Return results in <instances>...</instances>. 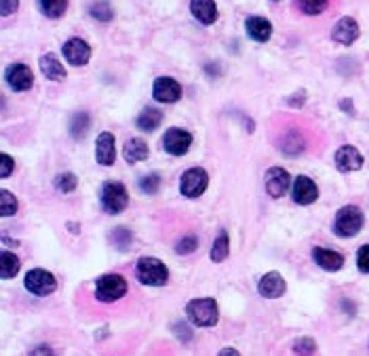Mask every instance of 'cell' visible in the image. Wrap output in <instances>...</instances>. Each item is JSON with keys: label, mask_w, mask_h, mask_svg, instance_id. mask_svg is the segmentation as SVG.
Returning <instances> with one entry per match:
<instances>
[{"label": "cell", "mask_w": 369, "mask_h": 356, "mask_svg": "<svg viewBox=\"0 0 369 356\" xmlns=\"http://www.w3.org/2000/svg\"><path fill=\"white\" fill-rule=\"evenodd\" d=\"M331 36H334V40L340 42V45H353V42L359 38V23H357L353 17H342V19L336 23Z\"/></svg>", "instance_id": "obj_18"}, {"label": "cell", "mask_w": 369, "mask_h": 356, "mask_svg": "<svg viewBox=\"0 0 369 356\" xmlns=\"http://www.w3.org/2000/svg\"><path fill=\"white\" fill-rule=\"evenodd\" d=\"M190 11H192L194 19H198L205 25H211L217 19V6L213 0H192Z\"/></svg>", "instance_id": "obj_20"}, {"label": "cell", "mask_w": 369, "mask_h": 356, "mask_svg": "<svg viewBox=\"0 0 369 356\" xmlns=\"http://www.w3.org/2000/svg\"><path fill=\"white\" fill-rule=\"evenodd\" d=\"M264 183H266V192H268L273 198H280V196H285V192L289 190L291 178H289V173H287L285 169L273 167V169H268V173H266V178H264Z\"/></svg>", "instance_id": "obj_16"}, {"label": "cell", "mask_w": 369, "mask_h": 356, "mask_svg": "<svg viewBox=\"0 0 369 356\" xmlns=\"http://www.w3.org/2000/svg\"><path fill=\"white\" fill-rule=\"evenodd\" d=\"M91 17H95L97 21H110L114 17V8L110 6V2L106 0H97L91 4Z\"/></svg>", "instance_id": "obj_30"}, {"label": "cell", "mask_w": 369, "mask_h": 356, "mask_svg": "<svg viewBox=\"0 0 369 356\" xmlns=\"http://www.w3.org/2000/svg\"><path fill=\"white\" fill-rule=\"evenodd\" d=\"M291 196L297 205H312L319 198V188L308 176H300V178L293 179Z\"/></svg>", "instance_id": "obj_10"}, {"label": "cell", "mask_w": 369, "mask_h": 356, "mask_svg": "<svg viewBox=\"0 0 369 356\" xmlns=\"http://www.w3.org/2000/svg\"><path fill=\"white\" fill-rule=\"evenodd\" d=\"M95 159L101 167L114 165V161H116V142H114L112 133H108V131L99 133V137L95 142Z\"/></svg>", "instance_id": "obj_12"}, {"label": "cell", "mask_w": 369, "mask_h": 356, "mask_svg": "<svg viewBox=\"0 0 369 356\" xmlns=\"http://www.w3.org/2000/svg\"><path fill=\"white\" fill-rule=\"evenodd\" d=\"M17 209H19V202H17L15 194L8 192V190H2V192H0V213H2V217L15 215Z\"/></svg>", "instance_id": "obj_29"}, {"label": "cell", "mask_w": 369, "mask_h": 356, "mask_svg": "<svg viewBox=\"0 0 369 356\" xmlns=\"http://www.w3.org/2000/svg\"><path fill=\"white\" fill-rule=\"evenodd\" d=\"M312 260L319 268H323L325 272H338L344 266V255L334 251V249H325V247H314L312 249Z\"/></svg>", "instance_id": "obj_17"}, {"label": "cell", "mask_w": 369, "mask_h": 356, "mask_svg": "<svg viewBox=\"0 0 369 356\" xmlns=\"http://www.w3.org/2000/svg\"><path fill=\"white\" fill-rule=\"evenodd\" d=\"M137 280L148 287H163L169 280V270L159 258H142L135 266Z\"/></svg>", "instance_id": "obj_3"}, {"label": "cell", "mask_w": 369, "mask_h": 356, "mask_svg": "<svg viewBox=\"0 0 369 356\" xmlns=\"http://www.w3.org/2000/svg\"><path fill=\"white\" fill-rule=\"evenodd\" d=\"M228 255H230V239H228V232L222 230V232L215 236V241H213V247H211L209 258H211L215 264H222V262L228 260Z\"/></svg>", "instance_id": "obj_24"}, {"label": "cell", "mask_w": 369, "mask_h": 356, "mask_svg": "<svg viewBox=\"0 0 369 356\" xmlns=\"http://www.w3.org/2000/svg\"><path fill=\"white\" fill-rule=\"evenodd\" d=\"M217 356H241V352H239L237 348H230V346H228V348H222Z\"/></svg>", "instance_id": "obj_42"}, {"label": "cell", "mask_w": 369, "mask_h": 356, "mask_svg": "<svg viewBox=\"0 0 369 356\" xmlns=\"http://www.w3.org/2000/svg\"><path fill=\"white\" fill-rule=\"evenodd\" d=\"M365 224V215L359 207L355 205H346L338 211L336 215V222H334V232L340 236V239H353L361 232Z\"/></svg>", "instance_id": "obj_1"}, {"label": "cell", "mask_w": 369, "mask_h": 356, "mask_svg": "<svg viewBox=\"0 0 369 356\" xmlns=\"http://www.w3.org/2000/svg\"><path fill=\"white\" fill-rule=\"evenodd\" d=\"M297 4L306 15H321L327 8V0H297Z\"/></svg>", "instance_id": "obj_34"}, {"label": "cell", "mask_w": 369, "mask_h": 356, "mask_svg": "<svg viewBox=\"0 0 369 356\" xmlns=\"http://www.w3.org/2000/svg\"><path fill=\"white\" fill-rule=\"evenodd\" d=\"M25 289L36 295V297H45V295H51L55 289H57V280L55 276L49 272V270H42V268H34L25 274V280H23Z\"/></svg>", "instance_id": "obj_6"}, {"label": "cell", "mask_w": 369, "mask_h": 356, "mask_svg": "<svg viewBox=\"0 0 369 356\" xmlns=\"http://www.w3.org/2000/svg\"><path fill=\"white\" fill-rule=\"evenodd\" d=\"M152 95L157 101L161 103H176L180 97H182V87L176 79L171 76H161L154 81V87H152Z\"/></svg>", "instance_id": "obj_9"}, {"label": "cell", "mask_w": 369, "mask_h": 356, "mask_svg": "<svg viewBox=\"0 0 369 356\" xmlns=\"http://www.w3.org/2000/svg\"><path fill=\"white\" fill-rule=\"evenodd\" d=\"M64 57L72 64V66H85L91 57V49L83 38H70L64 45Z\"/></svg>", "instance_id": "obj_14"}, {"label": "cell", "mask_w": 369, "mask_h": 356, "mask_svg": "<svg viewBox=\"0 0 369 356\" xmlns=\"http://www.w3.org/2000/svg\"><path fill=\"white\" fill-rule=\"evenodd\" d=\"M0 161H2L0 176H2V178H8V176L13 173V169H15V161H13V156H8V154H2Z\"/></svg>", "instance_id": "obj_38"}, {"label": "cell", "mask_w": 369, "mask_h": 356, "mask_svg": "<svg viewBox=\"0 0 369 356\" xmlns=\"http://www.w3.org/2000/svg\"><path fill=\"white\" fill-rule=\"evenodd\" d=\"M161 122H163V112H159L157 108H146L137 116V129H142L146 133L157 131L161 127Z\"/></svg>", "instance_id": "obj_23"}, {"label": "cell", "mask_w": 369, "mask_h": 356, "mask_svg": "<svg viewBox=\"0 0 369 356\" xmlns=\"http://www.w3.org/2000/svg\"><path fill=\"white\" fill-rule=\"evenodd\" d=\"M161 188V178L157 173H150V176H144L140 179V190L148 196H154Z\"/></svg>", "instance_id": "obj_33"}, {"label": "cell", "mask_w": 369, "mask_h": 356, "mask_svg": "<svg viewBox=\"0 0 369 356\" xmlns=\"http://www.w3.org/2000/svg\"><path fill=\"white\" fill-rule=\"evenodd\" d=\"M19 268H21V262H19V258L13 251H2L0 253V278L2 280L15 278Z\"/></svg>", "instance_id": "obj_25"}, {"label": "cell", "mask_w": 369, "mask_h": 356, "mask_svg": "<svg viewBox=\"0 0 369 356\" xmlns=\"http://www.w3.org/2000/svg\"><path fill=\"white\" fill-rule=\"evenodd\" d=\"M190 146H192V135L186 129H180V127L169 129L163 137V148L171 156H184L186 152L190 150Z\"/></svg>", "instance_id": "obj_8"}, {"label": "cell", "mask_w": 369, "mask_h": 356, "mask_svg": "<svg viewBox=\"0 0 369 356\" xmlns=\"http://www.w3.org/2000/svg\"><path fill=\"white\" fill-rule=\"evenodd\" d=\"M123 154H125V161H127L129 165H133V163L146 161V159H148V154H150V148H148V144H146L144 139L133 137V139H129V142L125 144Z\"/></svg>", "instance_id": "obj_22"}, {"label": "cell", "mask_w": 369, "mask_h": 356, "mask_svg": "<svg viewBox=\"0 0 369 356\" xmlns=\"http://www.w3.org/2000/svg\"><path fill=\"white\" fill-rule=\"evenodd\" d=\"M207 183H209V176L205 169L200 167H194V169H188L182 179H180V190L186 198H198L205 190H207Z\"/></svg>", "instance_id": "obj_7"}, {"label": "cell", "mask_w": 369, "mask_h": 356, "mask_svg": "<svg viewBox=\"0 0 369 356\" xmlns=\"http://www.w3.org/2000/svg\"><path fill=\"white\" fill-rule=\"evenodd\" d=\"M357 268H359L363 274H369V245H363V247L357 251Z\"/></svg>", "instance_id": "obj_37"}, {"label": "cell", "mask_w": 369, "mask_h": 356, "mask_svg": "<svg viewBox=\"0 0 369 356\" xmlns=\"http://www.w3.org/2000/svg\"><path fill=\"white\" fill-rule=\"evenodd\" d=\"M6 83L13 91H28L34 85V74L23 64H13L6 68Z\"/></svg>", "instance_id": "obj_13"}, {"label": "cell", "mask_w": 369, "mask_h": 356, "mask_svg": "<svg viewBox=\"0 0 369 356\" xmlns=\"http://www.w3.org/2000/svg\"><path fill=\"white\" fill-rule=\"evenodd\" d=\"M365 159L363 154L355 148V146H342L336 152V167L342 173H351V171H359L363 167Z\"/></svg>", "instance_id": "obj_11"}, {"label": "cell", "mask_w": 369, "mask_h": 356, "mask_svg": "<svg viewBox=\"0 0 369 356\" xmlns=\"http://www.w3.org/2000/svg\"><path fill=\"white\" fill-rule=\"evenodd\" d=\"M275 2H277V0H275Z\"/></svg>", "instance_id": "obj_43"}, {"label": "cell", "mask_w": 369, "mask_h": 356, "mask_svg": "<svg viewBox=\"0 0 369 356\" xmlns=\"http://www.w3.org/2000/svg\"><path fill=\"white\" fill-rule=\"evenodd\" d=\"M176 333H178V338H184V340H190V335H192L184 323L182 325H176Z\"/></svg>", "instance_id": "obj_41"}, {"label": "cell", "mask_w": 369, "mask_h": 356, "mask_svg": "<svg viewBox=\"0 0 369 356\" xmlns=\"http://www.w3.org/2000/svg\"><path fill=\"white\" fill-rule=\"evenodd\" d=\"M245 28H247L249 38H254L256 42H266L273 36V23L264 17H249Z\"/></svg>", "instance_id": "obj_19"}, {"label": "cell", "mask_w": 369, "mask_h": 356, "mask_svg": "<svg viewBox=\"0 0 369 356\" xmlns=\"http://www.w3.org/2000/svg\"><path fill=\"white\" fill-rule=\"evenodd\" d=\"M127 205H129V192L120 181H108L101 188V207L108 213L116 215V213L125 211Z\"/></svg>", "instance_id": "obj_5"}, {"label": "cell", "mask_w": 369, "mask_h": 356, "mask_svg": "<svg viewBox=\"0 0 369 356\" xmlns=\"http://www.w3.org/2000/svg\"><path fill=\"white\" fill-rule=\"evenodd\" d=\"M280 150H283L285 154H289V156L300 154V152L304 150V139H302V135H300L297 131L287 133V135L283 137V146H280Z\"/></svg>", "instance_id": "obj_27"}, {"label": "cell", "mask_w": 369, "mask_h": 356, "mask_svg": "<svg viewBox=\"0 0 369 356\" xmlns=\"http://www.w3.org/2000/svg\"><path fill=\"white\" fill-rule=\"evenodd\" d=\"M55 185H57V190H59V192L70 194V192H74V190H76L79 179H76L74 173H62V176H57V179H55Z\"/></svg>", "instance_id": "obj_32"}, {"label": "cell", "mask_w": 369, "mask_h": 356, "mask_svg": "<svg viewBox=\"0 0 369 356\" xmlns=\"http://www.w3.org/2000/svg\"><path fill=\"white\" fill-rule=\"evenodd\" d=\"M127 293V280L120 274H103L95 280V297L103 304L118 302Z\"/></svg>", "instance_id": "obj_4"}, {"label": "cell", "mask_w": 369, "mask_h": 356, "mask_svg": "<svg viewBox=\"0 0 369 356\" xmlns=\"http://www.w3.org/2000/svg\"><path fill=\"white\" fill-rule=\"evenodd\" d=\"M40 70H42V74H45L49 81H53V83H59V81L66 79V68H64V64L57 59V55H53V53H47V55L40 57Z\"/></svg>", "instance_id": "obj_21"}, {"label": "cell", "mask_w": 369, "mask_h": 356, "mask_svg": "<svg viewBox=\"0 0 369 356\" xmlns=\"http://www.w3.org/2000/svg\"><path fill=\"white\" fill-rule=\"evenodd\" d=\"M186 314L194 327H213L220 321V310L213 297H200L192 299L186 306Z\"/></svg>", "instance_id": "obj_2"}, {"label": "cell", "mask_w": 369, "mask_h": 356, "mask_svg": "<svg viewBox=\"0 0 369 356\" xmlns=\"http://www.w3.org/2000/svg\"><path fill=\"white\" fill-rule=\"evenodd\" d=\"M38 4H40V11L51 19L62 17L68 8V0H38Z\"/></svg>", "instance_id": "obj_28"}, {"label": "cell", "mask_w": 369, "mask_h": 356, "mask_svg": "<svg viewBox=\"0 0 369 356\" xmlns=\"http://www.w3.org/2000/svg\"><path fill=\"white\" fill-rule=\"evenodd\" d=\"M198 247V239L196 236H184L182 241H178V247H176V251L180 253V255H188V253H192L194 249Z\"/></svg>", "instance_id": "obj_36"}, {"label": "cell", "mask_w": 369, "mask_h": 356, "mask_svg": "<svg viewBox=\"0 0 369 356\" xmlns=\"http://www.w3.org/2000/svg\"><path fill=\"white\" fill-rule=\"evenodd\" d=\"M89 127H91L89 114H87V112H79V114L72 116V122H70V135H72L74 139H83V137L87 135Z\"/></svg>", "instance_id": "obj_26"}, {"label": "cell", "mask_w": 369, "mask_h": 356, "mask_svg": "<svg viewBox=\"0 0 369 356\" xmlns=\"http://www.w3.org/2000/svg\"><path fill=\"white\" fill-rule=\"evenodd\" d=\"M285 289H287V282H285V278L278 272L264 274L260 278V282H258V293L262 297H266V299H277V297H280L285 293Z\"/></svg>", "instance_id": "obj_15"}, {"label": "cell", "mask_w": 369, "mask_h": 356, "mask_svg": "<svg viewBox=\"0 0 369 356\" xmlns=\"http://www.w3.org/2000/svg\"><path fill=\"white\" fill-rule=\"evenodd\" d=\"M112 241L118 249H127L129 243H131V232L127 228H116L114 234H112Z\"/></svg>", "instance_id": "obj_35"}, {"label": "cell", "mask_w": 369, "mask_h": 356, "mask_svg": "<svg viewBox=\"0 0 369 356\" xmlns=\"http://www.w3.org/2000/svg\"><path fill=\"white\" fill-rule=\"evenodd\" d=\"M291 348H293V355L295 356H312L317 352V344H314V340H310V338H300V340H295Z\"/></svg>", "instance_id": "obj_31"}, {"label": "cell", "mask_w": 369, "mask_h": 356, "mask_svg": "<svg viewBox=\"0 0 369 356\" xmlns=\"http://www.w3.org/2000/svg\"><path fill=\"white\" fill-rule=\"evenodd\" d=\"M17 8H19V0H0V11H2L4 17L15 13Z\"/></svg>", "instance_id": "obj_39"}, {"label": "cell", "mask_w": 369, "mask_h": 356, "mask_svg": "<svg viewBox=\"0 0 369 356\" xmlns=\"http://www.w3.org/2000/svg\"><path fill=\"white\" fill-rule=\"evenodd\" d=\"M28 356H55V352H53L49 346H45V344H42V346H36V348H34V350H32V352H30Z\"/></svg>", "instance_id": "obj_40"}]
</instances>
